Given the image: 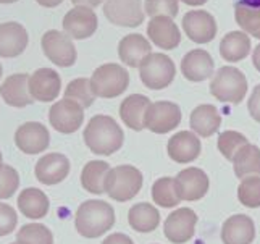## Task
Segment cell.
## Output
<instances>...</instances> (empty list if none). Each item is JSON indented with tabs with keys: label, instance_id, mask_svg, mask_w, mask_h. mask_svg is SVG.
I'll return each mask as SVG.
<instances>
[{
	"label": "cell",
	"instance_id": "7bdbcfd3",
	"mask_svg": "<svg viewBox=\"0 0 260 244\" xmlns=\"http://www.w3.org/2000/svg\"><path fill=\"white\" fill-rule=\"evenodd\" d=\"M71 4H75V7H89L95 8L101 4H104V0H71Z\"/></svg>",
	"mask_w": 260,
	"mask_h": 244
},
{
	"label": "cell",
	"instance_id": "4fadbf2b",
	"mask_svg": "<svg viewBox=\"0 0 260 244\" xmlns=\"http://www.w3.org/2000/svg\"><path fill=\"white\" fill-rule=\"evenodd\" d=\"M49 144L50 133L39 121H26L15 131V146L28 156H38L49 147Z\"/></svg>",
	"mask_w": 260,
	"mask_h": 244
},
{
	"label": "cell",
	"instance_id": "44dd1931",
	"mask_svg": "<svg viewBox=\"0 0 260 244\" xmlns=\"http://www.w3.org/2000/svg\"><path fill=\"white\" fill-rule=\"evenodd\" d=\"M215 71L212 55L204 49L189 50L181 60V73L191 83H202L209 79Z\"/></svg>",
	"mask_w": 260,
	"mask_h": 244
},
{
	"label": "cell",
	"instance_id": "ba28073f",
	"mask_svg": "<svg viewBox=\"0 0 260 244\" xmlns=\"http://www.w3.org/2000/svg\"><path fill=\"white\" fill-rule=\"evenodd\" d=\"M84 121V108L71 99H60L49 108V123L61 134L76 133Z\"/></svg>",
	"mask_w": 260,
	"mask_h": 244
},
{
	"label": "cell",
	"instance_id": "8992f818",
	"mask_svg": "<svg viewBox=\"0 0 260 244\" xmlns=\"http://www.w3.org/2000/svg\"><path fill=\"white\" fill-rule=\"evenodd\" d=\"M176 75L175 62L165 53H154L147 55L139 65V78L142 84L152 91H160L173 83Z\"/></svg>",
	"mask_w": 260,
	"mask_h": 244
},
{
	"label": "cell",
	"instance_id": "bcb514c9",
	"mask_svg": "<svg viewBox=\"0 0 260 244\" xmlns=\"http://www.w3.org/2000/svg\"><path fill=\"white\" fill-rule=\"evenodd\" d=\"M179 2H183V4L189 5V7H199V5L207 4L209 0H179Z\"/></svg>",
	"mask_w": 260,
	"mask_h": 244
},
{
	"label": "cell",
	"instance_id": "e0dca14e",
	"mask_svg": "<svg viewBox=\"0 0 260 244\" xmlns=\"http://www.w3.org/2000/svg\"><path fill=\"white\" fill-rule=\"evenodd\" d=\"M201 139L192 131H179L167 144V154L175 164H191L201 156Z\"/></svg>",
	"mask_w": 260,
	"mask_h": 244
},
{
	"label": "cell",
	"instance_id": "60d3db41",
	"mask_svg": "<svg viewBox=\"0 0 260 244\" xmlns=\"http://www.w3.org/2000/svg\"><path fill=\"white\" fill-rule=\"evenodd\" d=\"M247 108H249L250 116L260 123V84H257L254 87L252 94H250L249 101H247Z\"/></svg>",
	"mask_w": 260,
	"mask_h": 244
},
{
	"label": "cell",
	"instance_id": "e575fe53",
	"mask_svg": "<svg viewBox=\"0 0 260 244\" xmlns=\"http://www.w3.org/2000/svg\"><path fill=\"white\" fill-rule=\"evenodd\" d=\"M236 23L246 34L260 41V8L246 4L236 5Z\"/></svg>",
	"mask_w": 260,
	"mask_h": 244
},
{
	"label": "cell",
	"instance_id": "603a6c76",
	"mask_svg": "<svg viewBox=\"0 0 260 244\" xmlns=\"http://www.w3.org/2000/svg\"><path fill=\"white\" fill-rule=\"evenodd\" d=\"M255 239L254 220L246 214H235L221 227L223 244H252Z\"/></svg>",
	"mask_w": 260,
	"mask_h": 244
},
{
	"label": "cell",
	"instance_id": "484cf974",
	"mask_svg": "<svg viewBox=\"0 0 260 244\" xmlns=\"http://www.w3.org/2000/svg\"><path fill=\"white\" fill-rule=\"evenodd\" d=\"M191 131L201 138H210L215 133H218L221 126V115L218 108L210 104L197 105L189 116Z\"/></svg>",
	"mask_w": 260,
	"mask_h": 244
},
{
	"label": "cell",
	"instance_id": "2e32d148",
	"mask_svg": "<svg viewBox=\"0 0 260 244\" xmlns=\"http://www.w3.org/2000/svg\"><path fill=\"white\" fill-rule=\"evenodd\" d=\"M183 31L196 44H209L217 34V21L205 10H191L183 16Z\"/></svg>",
	"mask_w": 260,
	"mask_h": 244
},
{
	"label": "cell",
	"instance_id": "d6a6232c",
	"mask_svg": "<svg viewBox=\"0 0 260 244\" xmlns=\"http://www.w3.org/2000/svg\"><path fill=\"white\" fill-rule=\"evenodd\" d=\"M18 244H53V233L49 227L38 222L26 223L16 231Z\"/></svg>",
	"mask_w": 260,
	"mask_h": 244
},
{
	"label": "cell",
	"instance_id": "f6af8a7d",
	"mask_svg": "<svg viewBox=\"0 0 260 244\" xmlns=\"http://www.w3.org/2000/svg\"><path fill=\"white\" fill-rule=\"evenodd\" d=\"M252 63H254V67L260 71V44L252 52Z\"/></svg>",
	"mask_w": 260,
	"mask_h": 244
},
{
	"label": "cell",
	"instance_id": "74e56055",
	"mask_svg": "<svg viewBox=\"0 0 260 244\" xmlns=\"http://www.w3.org/2000/svg\"><path fill=\"white\" fill-rule=\"evenodd\" d=\"M20 188V175L8 164H0V201H7L15 196Z\"/></svg>",
	"mask_w": 260,
	"mask_h": 244
},
{
	"label": "cell",
	"instance_id": "277c9868",
	"mask_svg": "<svg viewBox=\"0 0 260 244\" xmlns=\"http://www.w3.org/2000/svg\"><path fill=\"white\" fill-rule=\"evenodd\" d=\"M249 83L246 75L235 67H221L215 71L210 83V94L223 104H241L247 96Z\"/></svg>",
	"mask_w": 260,
	"mask_h": 244
},
{
	"label": "cell",
	"instance_id": "836d02e7",
	"mask_svg": "<svg viewBox=\"0 0 260 244\" xmlns=\"http://www.w3.org/2000/svg\"><path fill=\"white\" fill-rule=\"evenodd\" d=\"M65 97L78 102L83 108H89L95 101V94L92 91L91 79L76 78L73 81H70V84L65 89Z\"/></svg>",
	"mask_w": 260,
	"mask_h": 244
},
{
	"label": "cell",
	"instance_id": "6da1fadb",
	"mask_svg": "<svg viewBox=\"0 0 260 244\" xmlns=\"http://www.w3.org/2000/svg\"><path fill=\"white\" fill-rule=\"evenodd\" d=\"M83 138L91 152L107 157L121 149L124 133L113 116L99 113L94 115L86 125Z\"/></svg>",
	"mask_w": 260,
	"mask_h": 244
},
{
	"label": "cell",
	"instance_id": "ffe728a7",
	"mask_svg": "<svg viewBox=\"0 0 260 244\" xmlns=\"http://www.w3.org/2000/svg\"><path fill=\"white\" fill-rule=\"evenodd\" d=\"M29 44L28 31L16 21H7L0 24V57L15 58L26 50Z\"/></svg>",
	"mask_w": 260,
	"mask_h": 244
},
{
	"label": "cell",
	"instance_id": "5b68a950",
	"mask_svg": "<svg viewBox=\"0 0 260 244\" xmlns=\"http://www.w3.org/2000/svg\"><path fill=\"white\" fill-rule=\"evenodd\" d=\"M91 86L95 97L115 99L121 96L129 86L128 70L118 63H104L92 73Z\"/></svg>",
	"mask_w": 260,
	"mask_h": 244
},
{
	"label": "cell",
	"instance_id": "f35d334b",
	"mask_svg": "<svg viewBox=\"0 0 260 244\" xmlns=\"http://www.w3.org/2000/svg\"><path fill=\"white\" fill-rule=\"evenodd\" d=\"M144 8H146V15L150 18L155 16L175 18L179 10V0H146Z\"/></svg>",
	"mask_w": 260,
	"mask_h": 244
},
{
	"label": "cell",
	"instance_id": "f1b7e54d",
	"mask_svg": "<svg viewBox=\"0 0 260 244\" xmlns=\"http://www.w3.org/2000/svg\"><path fill=\"white\" fill-rule=\"evenodd\" d=\"M250 38L244 31H231L220 42V55L223 60L236 63L244 60L250 53Z\"/></svg>",
	"mask_w": 260,
	"mask_h": 244
},
{
	"label": "cell",
	"instance_id": "9c48e42d",
	"mask_svg": "<svg viewBox=\"0 0 260 244\" xmlns=\"http://www.w3.org/2000/svg\"><path fill=\"white\" fill-rule=\"evenodd\" d=\"M183 120V112L178 104L170 101L152 102L146 113V130L155 134H167L178 128Z\"/></svg>",
	"mask_w": 260,
	"mask_h": 244
},
{
	"label": "cell",
	"instance_id": "cb8c5ba5",
	"mask_svg": "<svg viewBox=\"0 0 260 244\" xmlns=\"http://www.w3.org/2000/svg\"><path fill=\"white\" fill-rule=\"evenodd\" d=\"M152 53L150 42L139 33H131L120 41L118 44V57L126 67L139 68L147 55Z\"/></svg>",
	"mask_w": 260,
	"mask_h": 244
},
{
	"label": "cell",
	"instance_id": "30bf717a",
	"mask_svg": "<svg viewBox=\"0 0 260 244\" xmlns=\"http://www.w3.org/2000/svg\"><path fill=\"white\" fill-rule=\"evenodd\" d=\"M175 188L181 201L197 202L209 193L210 179L202 168L187 167L175 176Z\"/></svg>",
	"mask_w": 260,
	"mask_h": 244
},
{
	"label": "cell",
	"instance_id": "c3c4849f",
	"mask_svg": "<svg viewBox=\"0 0 260 244\" xmlns=\"http://www.w3.org/2000/svg\"><path fill=\"white\" fill-rule=\"evenodd\" d=\"M2 73H4V68H2V63H0V78H2Z\"/></svg>",
	"mask_w": 260,
	"mask_h": 244
},
{
	"label": "cell",
	"instance_id": "52a82bcc",
	"mask_svg": "<svg viewBox=\"0 0 260 244\" xmlns=\"http://www.w3.org/2000/svg\"><path fill=\"white\" fill-rule=\"evenodd\" d=\"M42 52L53 65L68 68L73 67L78 58V52L75 47V42L70 36L63 31L50 29L42 36L41 41Z\"/></svg>",
	"mask_w": 260,
	"mask_h": 244
},
{
	"label": "cell",
	"instance_id": "b9f144b4",
	"mask_svg": "<svg viewBox=\"0 0 260 244\" xmlns=\"http://www.w3.org/2000/svg\"><path fill=\"white\" fill-rule=\"evenodd\" d=\"M102 244H134V241L124 233H112L102 241Z\"/></svg>",
	"mask_w": 260,
	"mask_h": 244
},
{
	"label": "cell",
	"instance_id": "ab89813d",
	"mask_svg": "<svg viewBox=\"0 0 260 244\" xmlns=\"http://www.w3.org/2000/svg\"><path fill=\"white\" fill-rule=\"evenodd\" d=\"M18 225V214L10 204L0 202V238L12 234Z\"/></svg>",
	"mask_w": 260,
	"mask_h": 244
},
{
	"label": "cell",
	"instance_id": "7a4b0ae2",
	"mask_svg": "<svg viewBox=\"0 0 260 244\" xmlns=\"http://www.w3.org/2000/svg\"><path fill=\"white\" fill-rule=\"evenodd\" d=\"M115 225V210L113 207L101 201V199H89L78 207L75 215L76 231L83 238L95 239L101 238L107 231H110Z\"/></svg>",
	"mask_w": 260,
	"mask_h": 244
},
{
	"label": "cell",
	"instance_id": "f546056e",
	"mask_svg": "<svg viewBox=\"0 0 260 244\" xmlns=\"http://www.w3.org/2000/svg\"><path fill=\"white\" fill-rule=\"evenodd\" d=\"M109 162L105 160H91L83 167L81 171V186L89 194L101 196L105 193V179L110 171Z\"/></svg>",
	"mask_w": 260,
	"mask_h": 244
},
{
	"label": "cell",
	"instance_id": "d590c367",
	"mask_svg": "<svg viewBox=\"0 0 260 244\" xmlns=\"http://www.w3.org/2000/svg\"><path fill=\"white\" fill-rule=\"evenodd\" d=\"M247 144H249V141L243 133L235 131V130H226V131H221L218 134L217 147H218V150L223 157L228 159L230 162H233L236 154L244 146H247Z\"/></svg>",
	"mask_w": 260,
	"mask_h": 244
},
{
	"label": "cell",
	"instance_id": "7402d4cb",
	"mask_svg": "<svg viewBox=\"0 0 260 244\" xmlns=\"http://www.w3.org/2000/svg\"><path fill=\"white\" fill-rule=\"evenodd\" d=\"M29 78L31 75L15 73L4 81L2 86H0V96H2L7 105L15 108H24L34 102L29 91Z\"/></svg>",
	"mask_w": 260,
	"mask_h": 244
},
{
	"label": "cell",
	"instance_id": "1f68e13d",
	"mask_svg": "<svg viewBox=\"0 0 260 244\" xmlns=\"http://www.w3.org/2000/svg\"><path fill=\"white\" fill-rule=\"evenodd\" d=\"M152 201L155 202V205L164 207V209H173L181 202L175 188V178L162 176L155 179L152 185Z\"/></svg>",
	"mask_w": 260,
	"mask_h": 244
},
{
	"label": "cell",
	"instance_id": "4316f807",
	"mask_svg": "<svg viewBox=\"0 0 260 244\" xmlns=\"http://www.w3.org/2000/svg\"><path fill=\"white\" fill-rule=\"evenodd\" d=\"M18 210L26 219L31 220H41L47 215L50 201L47 194L39 188H26L18 196Z\"/></svg>",
	"mask_w": 260,
	"mask_h": 244
},
{
	"label": "cell",
	"instance_id": "d6986e66",
	"mask_svg": "<svg viewBox=\"0 0 260 244\" xmlns=\"http://www.w3.org/2000/svg\"><path fill=\"white\" fill-rule=\"evenodd\" d=\"M61 79L53 68H39L29 78V91L34 101L53 102L60 94Z\"/></svg>",
	"mask_w": 260,
	"mask_h": 244
},
{
	"label": "cell",
	"instance_id": "7dc6e473",
	"mask_svg": "<svg viewBox=\"0 0 260 244\" xmlns=\"http://www.w3.org/2000/svg\"><path fill=\"white\" fill-rule=\"evenodd\" d=\"M16 0H0V4H4V5H10V4H15Z\"/></svg>",
	"mask_w": 260,
	"mask_h": 244
},
{
	"label": "cell",
	"instance_id": "7c38bea8",
	"mask_svg": "<svg viewBox=\"0 0 260 244\" xmlns=\"http://www.w3.org/2000/svg\"><path fill=\"white\" fill-rule=\"evenodd\" d=\"M104 15L110 23L121 28H138L144 23L141 0H104Z\"/></svg>",
	"mask_w": 260,
	"mask_h": 244
},
{
	"label": "cell",
	"instance_id": "9a60e30c",
	"mask_svg": "<svg viewBox=\"0 0 260 244\" xmlns=\"http://www.w3.org/2000/svg\"><path fill=\"white\" fill-rule=\"evenodd\" d=\"M97 15L94 8L89 7H73L63 16V33H67L71 39H87L97 31Z\"/></svg>",
	"mask_w": 260,
	"mask_h": 244
},
{
	"label": "cell",
	"instance_id": "4dcf8cb0",
	"mask_svg": "<svg viewBox=\"0 0 260 244\" xmlns=\"http://www.w3.org/2000/svg\"><path fill=\"white\" fill-rule=\"evenodd\" d=\"M233 170L239 179L252 175L260 176V147L250 142L244 146L233 159Z\"/></svg>",
	"mask_w": 260,
	"mask_h": 244
},
{
	"label": "cell",
	"instance_id": "83f0119b",
	"mask_svg": "<svg viewBox=\"0 0 260 244\" xmlns=\"http://www.w3.org/2000/svg\"><path fill=\"white\" fill-rule=\"evenodd\" d=\"M129 227L138 233H150L160 225V212L150 202L134 204L128 212Z\"/></svg>",
	"mask_w": 260,
	"mask_h": 244
},
{
	"label": "cell",
	"instance_id": "ac0fdd59",
	"mask_svg": "<svg viewBox=\"0 0 260 244\" xmlns=\"http://www.w3.org/2000/svg\"><path fill=\"white\" fill-rule=\"evenodd\" d=\"M147 36L152 44L164 50L176 49L181 42V31L178 24L170 16H155L150 18L147 24Z\"/></svg>",
	"mask_w": 260,
	"mask_h": 244
},
{
	"label": "cell",
	"instance_id": "8fae6325",
	"mask_svg": "<svg viewBox=\"0 0 260 244\" xmlns=\"http://www.w3.org/2000/svg\"><path fill=\"white\" fill-rule=\"evenodd\" d=\"M197 222H199V217L192 209L181 207L167 217L164 223V233L170 242L186 244L194 238Z\"/></svg>",
	"mask_w": 260,
	"mask_h": 244
},
{
	"label": "cell",
	"instance_id": "5bb4252c",
	"mask_svg": "<svg viewBox=\"0 0 260 244\" xmlns=\"http://www.w3.org/2000/svg\"><path fill=\"white\" fill-rule=\"evenodd\" d=\"M70 160L65 154L60 152H50L42 156L34 165V175L36 179L41 185L53 186L61 183L70 175Z\"/></svg>",
	"mask_w": 260,
	"mask_h": 244
},
{
	"label": "cell",
	"instance_id": "ee69618b",
	"mask_svg": "<svg viewBox=\"0 0 260 244\" xmlns=\"http://www.w3.org/2000/svg\"><path fill=\"white\" fill-rule=\"evenodd\" d=\"M41 7H46V8H53V7H58L63 0H36Z\"/></svg>",
	"mask_w": 260,
	"mask_h": 244
},
{
	"label": "cell",
	"instance_id": "f907efd6",
	"mask_svg": "<svg viewBox=\"0 0 260 244\" xmlns=\"http://www.w3.org/2000/svg\"><path fill=\"white\" fill-rule=\"evenodd\" d=\"M12 244H18V242H16V241H15V242H12Z\"/></svg>",
	"mask_w": 260,
	"mask_h": 244
},
{
	"label": "cell",
	"instance_id": "681fc988",
	"mask_svg": "<svg viewBox=\"0 0 260 244\" xmlns=\"http://www.w3.org/2000/svg\"><path fill=\"white\" fill-rule=\"evenodd\" d=\"M4 162V156H2V150H0V164Z\"/></svg>",
	"mask_w": 260,
	"mask_h": 244
},
{
	"label": "cell",
	"instance_id": "8d00e7d4",
	"mask_svg": "<svg viewBox=\"0 0 260 244\" xmlns=\"http://www.w3.org/2000/svg\"><path fill=\"white\" fill-rule=\"evenodd\" d=\"M238 201L247 209L260 207V176L252 175L241 179L238 186Z\"/></svg>",
	"mask_w": 260,
	"mask_h": 244
},
{
	"label": "cell",
	"instance_id": "3957f363",
	"mask_svg": "<svg viewBox=\"0 0 260 244\" xmlns=\"http://www.w3.org/2000/svg\"><path fill=\"white\" fill-rule=\"evenodd\" d=\"M144 186V175L133 165H116L110 168L105 179V194L116 202H128Z\"/></svg>",
	"mask_w": 260,
	"mask_h": 244
},
{
	"label": "cell",
	"instance_id": "d4e9b609",
	"mask_svg": "<svg viewBox=\"0 0 260 244\" xmlns=\"http://www.w3.org/2000/svg\"><path fill=\"white\" fill-rule=\"evenodd\" d=\"M150 99L144 94H131L120 105V118L133 131H142L146 128L144 120L150 107Z\"/></svg>",
	"mask_w": 260,
	"mask_h": 244
}]
</instances>
